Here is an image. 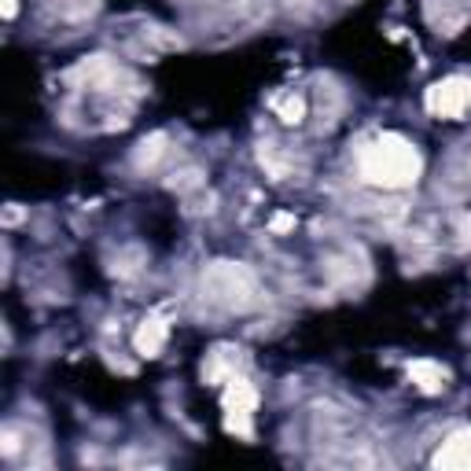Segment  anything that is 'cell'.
<instances>
[{
	"mask_svg": "<svg viewBox=\"0 0 471 471\" xmlns=\"http://www.w3.org/2000/svg\"><path fill=\"white\" fill-rule=\"evenodd\" d=\"M361 177L376 188H405L420 177V151L405 136L383 133L361 151Z\"/></svg>",
	"mask_w": 471,
	"mask_h": 471,
	"instance_id": "6da1fadb",
	"label": "cell"
},
{
	"mask_svg": "<svg viewBox=\"0 0 471 471\" xmlns=\"http://www.w3.org/2000/svg\"><path fill=\"white\" fill-rule=\"evenodd\" d=\"M258 405V391L243 376H229L225 379V427L229 434L251 438V417Z\"/></svg>",
	"mask_w": 471,
	"mask_h": 471,
	"instance_id": "7a4b0ae2",
	"label": "cell"
},
{
	"mask_svg": "<svg viewBox=\"0 0 471 471\" xmlns=\"http://www.w3.org/2000/svg\"><path fill=\"white\" fill-rule=\"evenodd\" d=\"M427 110L438 118H460L464 110H471V77H442L427 89L424 96Z\"/></svg>",
	"mask_w": 471,
	"mask_h": 471,
	"instance_id": "3957f363",
	"label": "cell"
},
{
	"mask_svg": "<svg viewBox=\"0 0 471 471\" xmlns=\"http://www.w3.org/2000/svg\"><path fill=\"white\" fill-rule=\"evenodd\" d=\"M210 291L214 298H225L229 306H247V295H251V276H247L243 269L236 265H217L210 272Z\"/></svg>",
	"mask_w": 471,
	"mask_h": 471,
	"instance_id": "277c9868",
	"label": "cell"
},
{
	"mask_svg": "<svg viewBox=\"0 0 471 471\" xmlns=\"http://www.w3.org/2000/svg\"><path fill=\"white\" fill-rule=\"evenodd\" d=\"M434 467H450V471H471V431H457L446 438V446L434 453Z\"/></svg>",
	"mask_w": 471,
	"mask_h": 471,
	"instance_id": "5b68a950",
	"label": "cell"
},
{
	"mask_svg": "<svg viewBox=\"0 0 471 471\" xmlns=\"http://www.w3.org/2000/svg\"><path fill=\"white\" fill-rule=\"evenodd\" d=\"M409 379L417 383L424 394H442V391H446V383H450V372L442 369L438 361H412L409 365Z\"/></svg>",
	"mask_w": 471,
	"mask_h": 471,
	"instance_id": "8992f818",
	"label": "cell"
},
{
	"mask_svg": "<svg viewBox=\"0 0 471 471\" xmlns=\"http://www.w3.org/2000/svg\"><path fill=\"white\" fill-rule=\"evenodd\" d=\"M166 331H170V328H166V321L162 317H148L141 328H136V350H141L144 357H155L158 350H162V343H166Z\"/></svg>",
	"mask_w": 471,
	"mask_h": 471,
	"instance_id": "52a82bcc",
	"label": "cell"
},
{
	"mask_svg": "<svg viewBox=\"0 0 471 471\" xmlns=\"http://www.w3.org/2000/svg\"><path fill=\"white\" fill-rule=\"evenodd\" d=\"M276 115H280L288 126H298L302 118H306V100L302 96H284V100H276Z\"/></svg>",
	"mask_w": 471,
	"mask_h": 471,
	"instance_id": "ba28073f",
	"label": "cell"
},
{
	"mask_svg": "<svg viewBox=\"0 0 471 471\" xmlns=\"http://www.w3.org/2000/svg\"><path fill=\"white\" fill-rule=\"evenodd\" d=\"M162 144H166V136H151V141H144L141 144V151H136V166H155L158 162V155H162Z\"/></svg>",
	"mask_w": 471,
	"mask_h": 471,
	"instance_id": "9c48e42d",
	"label": "cell"
},
{
	"mask_svg": "<svg viewBox=\"0 0 471 471\" xmlns=\"http://www.w3.org/2000/svg\"><path fill=\"white\" fill-rule=\"evenodd\" d=\"M288 229H295V217L291 214H276L272 217V232H288Z\"/></svg>",
	"mask_w": 471,
	"mask_h": 471,
	"instance_id": "30bf717a",
	"label": "cell"
},
{
	"mask_svg": "<svg viewBox=\"0 0 471 471\" xmlns=\"http://www.w3.org/2000/svg\"><path fill=\"white\" fill-rule=\"evenodd\" d=\"M15 15V0H4V19H12Z\"/></svg>",
	"mask_w": 471,
	"mask_h": 471,
	"instance_id": "8fae6325",
	"label": "cell"
}]
</instances>
